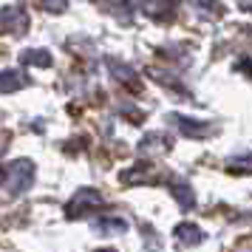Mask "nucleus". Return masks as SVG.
Instances as JSON below:
<instances>
[{"mask_svg":"<svg viewBox=\"0 0 252 252\" xmlns=\"http://www.w3.org/2000/svg\"><path fill=\"white\" fill-rule=\"evenodd\" d=\"M32 179H34V164L29 159H17L9 167V193L12 195H20V193H26L29 187H32Z\"/></svg>","mask_w":252,"mask_h":252,"instance_id":"obj_1","label":"nucleus"},{"mask_svg":"<svg viewBox=\"0 0 252 252\" xmlns=\"http://www.w3.org/2000/svg\"><path fill=\"white\" fill-rule=\"evenodd\" d=\"M99 204H102L99 193H94V190H80V193L71 198L68 216H71V218H82V216H88L91 210H96Z\"/></svg>","mask_w":252,"mask_h":252,"instance_id":"obj_2","label":"nucleus"},{"mask_svg":"<svg viewBox=\"0 0 252 252\" xmlns=\"http://www.w3.org/2000/svg\"><path fill=\"white\" fill-rule=\"evenodd\" d=\"M96 6H99L102 12L114 14L116 20H122V23H130V20H133V9H130L127 0H96Z\"/></svg>","mask_w":252,"mask_h":252,"instance_id":"obj_3","label":"nucleus"},{"mask_svg":"<svg viewBox=\"0 0 252 252\" xmlns=\"http://www.w3.org/2000/svg\"><path fill=\"white\" fill-rule=\"evenodd\" d=\"M142 12L148 14V17H153V20H167L176 12V0H145Z\"/></svg>","mask_w":252,"mask_h":252,"instance_id":"obj_4","label":"nucleus"},{"mask_svg":"<svg viewBox=\"0 0 252 252\" xmlns=\"http://www.w3.org/2000/svg\"><path fill=\"white\" fill-rule=\"evenodd\" d=\"M0 29H9V32H23L26 29V14L20 9H0Z\"/></svg>","mask_w":252,"mask_h":252,"instance_id":"obj_5","label":"nucleus"},{"mask_svg":"<svg viewBox=\"0 0 252 252\" xmlns=\"http://www.w3.org/2000/svg\"><path fill=\"white\" fill-rule=\"evenodd\" d=\"M23 85H26V77L17 68L0 71V91H20Z\"/></svg>","mask_w":252,"mask_h":252,"instance_id":"obj_6","label":"nucleus"},{"mask_svg":"<svg viewBox=\"0 0 252 252\" xmlns=\"http://www.w3.org/2000/svg\"><path fill=\"white\" fill-rule=\"evenodd\" d=\"M23 63H32V65H40V68H48L51 65V54L37 48V51H26L23 54Z\"/></svg>","mask_w":252,"mask_h":252,"instance_id":"obj_7","label":"nucleus"},{"mask_svg":"<svg viewBox=\"0 0 252 252\" xmlns=\"http://www.w3.org/2000/svg\"><path fill=\"white\" fill-rule=\"evenodd\" d=\"M173 195L179 198V204H182V207L193 204V190H190L187 184H173Z\"/></svg>","mask_w":252,"mask_h":252,"instance_id":"obj_8","label":"nucleus"},{"mask_svg":"<svg viewBox=\"0 0 252 252\" xmlns=\"http://www.w3.org/2000/svg\"><path fill=\"white\" fill-rule=\"evenodd\" d=\"M179 235H182V241H190V244H198V241H201V232H198L193 224H182V227H179Z\"/></svg>","mask_w":252,"mask_h":252,"instance_id":"obj_9","label":"nucleus"},{"mask_svg":"<svg viewBox=\"0 0 252 252\" xmlns=\"http://www.w3.org/2000/svg\"><path fill=\"white\" fill-rule=\"evenodd\" d=\"M125 229V221H119V218H105L102 221V232H122Z\"/></svg>","mask_w":252,"mask_h":252,"instance_id":"obj_10","label":"nucleus"},{"mask_svg":"<svg viewBox=\"0 0 252 252\" xmlns=\"http://www.w3.org/2000/svg\"><path fill=\"white\" fill-rule=\"evenodd\" d=\"M43 6H48V9H57V12H63V9H65V0H43Z\"/></svg>","mask_w":252,"mask_h":252,"instance_id":"obj_11","label":"nucleus"},{"mask_svg":"<svg viewBox=\"0 0 252 252\" xmlns=\"http://www.w3.org/2000/svg\"><path fill=\"white\" fill-rule=\"evenodd\" d=\"M99 252H114V250H99Z\"/></svg>","mask_w":252,"mask_h":252,"instance_id":"obj_12","label":"nucleus"},{"mask_svg":"<svg viewBox=\"0 0 252 252\" xmlns=\"http://www.w3.org/2000/svg\"><path fill=\"white\" fill-rule=\"evenodd\" d=\"M0 179H3V170H0Z\"/></svg>","mask_w":252,"mask_h":252,"instance_id":"obj_13","label":"nucleus"}]
</instances>
